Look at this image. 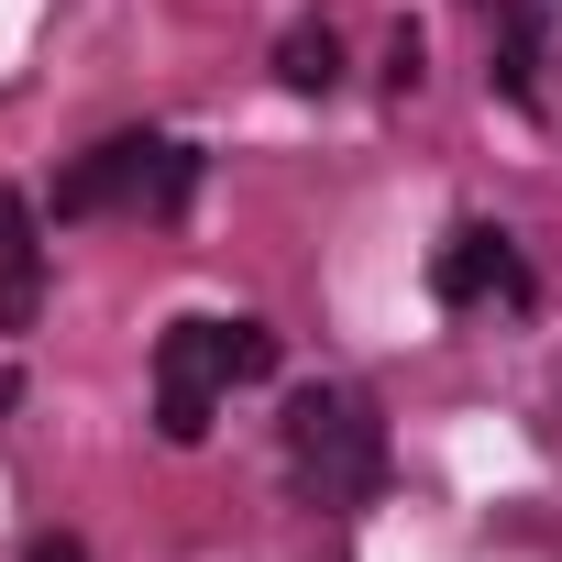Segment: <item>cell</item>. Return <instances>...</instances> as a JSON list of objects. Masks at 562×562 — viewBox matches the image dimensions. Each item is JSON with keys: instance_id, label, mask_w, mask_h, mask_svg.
<instances>
[{"instance_id": "obj_1", "label": "cell", "mask_w": 562, "mask_h": 562, "mask_svg": "<svg viewBox=\"0 0 562 562\" xmlns=\"http://www.w3.org/2000/svg\"><path fill=\"white\" fill-rule=\"evenodd\" d=\"M254 375H276V331L265 321H177L155 342V430L166 441H199L210 408L232 386H254Z\"/></svg>"}, {"instance_id": "obj_2", "label": "cell", "mask_w": 562, "mask_h": 562, "mask_svg": "<svg viewBox=\"0 0 562 562\" xmlns=\"http://www.w3.org/2000/svg\"><path fill=\"white\" fill-rule=\"evenodd\" d=\"M188 188H199V155H188V144H166V133H111V144H89V155L56 177V210H67V221H100V210H155V221H177Z\"/></svg>"}, {"instance_id": "obj_3", "label": "cell", "mask_w": 562, "mask_h": 562, "mask_svg": "<svg viewBox=\"0 0 562 562\" xmlns=\"http://www.w3.org/2000/svg\"><path fill=\"white\" fill-rule=\"evenodd\" d=\"M288 463H299V485H321V496H364V485L386 474V430H375L364 397L310 386V397L288 408Z\"/></svg>"}, {"instance_id": "obj_4", "label": "cell", "mask_w": 562, "mask_h": 562, "mask_svg": "<svg viewBox=\"0 0 562 562\" xmlns=\"http://www.w3.org/2000/svg\"><path fill=\"white\" fill-rule=\"evenodd\" d=\"M430 288H441V310H485V299H529V265H518V243L496 221H463L441 243V265H430Z\"/></svg>"}, {"instance_id": "obj_5", "label": "cell", "mask_w": 562, "mask_h": 562, "mask_svg": "<svg viewBox=\"0 0 562 562\" xmlns=\"http://www.w3.org/2000/svg\"><path fill=\"white\" fill-rule=\"evenodd\" d=\"M276 78H288V89H310V100H321V89L342 78V45H331V23H310V34H288V56H276Z\"/></svg>"}, {"instance_id": "obj_6", "label": "cell", "mask_w": 562, "mask_h": 562, "mask_svg": "<svg viewBox=\"0 0 562 562\" xmlns=\"http://www.w3.org/2000/svg\"><path fill=\"white\" fill-rule=\"evenodd\" d=\"M34 299H45V254H34V243H12V254H0V331H23V321H34Z\"/></svg>"}, {"instance_id": "obj_7", "label": "cell", "mask_w": 562, "mask_h": 562, "mask_svg": "<svg viewBox=\"0 0 562 562\" xmlns=\"http://www.w3.org/2000/svg\"><path fill=\"white\" fill-rule=\"evenodd\" d=\"M12 243H34V232H23V199L0 188V254H12Z\"/></svg>"}, {"instance_id": "obj_8", "label": "cell", "mask_w": 562, "mask_h": 562, "mask_svg": "<svg viewBox=\"0 0 562 562\" xmlns=\"http://www.w3.org/2000/svg\"><path fill=\"white\" fill-rule=\"evenodd\" d=\"M23 562H89V551H78V540H67V529H56V540H34V551H23Z\"/></svg>"}]
</instances>
